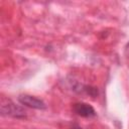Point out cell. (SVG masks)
Listing matches in <instances>:
<instances>
[{
	"label": "cell",
	"instance_id": "obj_1",
	"mask_svg": "<svg viewBox=\"0 0 129 129\" xmlns=\"http://www.w3.org/2000/svg\"><path fill=\"white\" fill-rule=\"evenodd\" d=\"M1 116L15 119H25L27 117L26 110L11 100H5L1 104Z\"/></svg>",
	"mask_w": 129,
	"mask_h": 129
},
{
	"label": "cell",
	"instance_id": "obj_2",
	"mask_svg": "<svg viewBox=\"0 0 129 129\" xmlns=\"http://www.w3.org/2000/svg\"><path fill=\"white\" fill-rule=\"evenodd\" d=\"M17 100L21 105L31 108V109H35V110H45L46 109V104L44 103L43 100H41L37 97L28 95V94L19 95Z\"/></svg>",
	"mask_w": 129,
	"mask_h": 129
},
{
	"label": "cell",
	"instance_id": "obj_3",
	"mask_svg": "<svg viewBox=\"0 0 129 129\" xmlns=\"http://www.w3.org/2000/svg\"><path fill=\"white\" fill-rule=\"evenodd\" d=\"M73 111L78 115L83 118H93L97 115L96 110L94 109L93 106H91L88 103L84 102H78L73 105Z\"/></svg>",
	"mask_w": 129,
	"mask_h": 129
},
{
	"label": "cell",
	"instance_id": "obj_4",
	"mask_svg": "<svg viewBox=\"0 0 129 129\" xmlns=\"http://www.w3.org/2000/svg\"><path fill=\"white\" fill-rule=\"evenodd\" d=\"M71 89L77 94H85L92 98H95L99 95V90L97 87L90 86V85H84L79 82H73L71 84Z\"/></svg>",
	"mask_w": 129,
	"mask_h": 129
},
{
	"label": "cell",
	"instance_id": "obj_5",
	"mask_svg": "<svg viewBox=\"0 0 129 129\" xmlns=\"http://www.w3.org/2000/svg\"><path fill=\"white\" fill-rule=\"evenodd\" d=\"M125 54L127 55V57H129V41L125 45Z\"/></svg>",
	"mask_w": 129,
	"mask_h": 129
},
{
	"label": "cell",
	"instance_id": "obj_6",
	"mask_svg": "<svg viewBox=\"0 0 129 129\" xmlns=\"http://www.w3.org/2000/svg\"><path fill=\"white\" fill-rule=\"evenodd\" d=\"M70 129H83V128H82L79 124H76V123H75V124H73V125L70 127Z\"/></svg>",
	"mask_w": 129,
	"mask_h": 129
}]
</instances>
